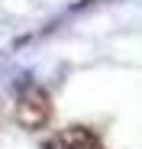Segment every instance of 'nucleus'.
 Instances as JSON below:
<instances>
[{
    "mask_svg": "<svg viewBox=\"0 0 142 149\" xmlns=\"http://www.w3.org/2000/svg\"><path fill=\"white\" fill-rule=\"evenodd\" d=\"M52 117V97L45 94L42 88H26L19 94V101H16V120L23 123V127H29V130H42L45 123H49Z\"/></svg>",
    "mask_w": 142,
    "mask_h": 149,
    "instance_id": "obj_1",
    "label": "nucleus"
},
{
    "mask_svg": "<svg viewBox=\"0 0 142 149\" xmlns=\"http://www.w3.org/2000/svg\"><path fill=\"white\" fill-rule=\"evenodd\" d=\"M45 149H103V143L87 127H68V130L55 133Z\"/></svg>",
    "mask_w": 142,
    "mask_h": 149,
    "instance_id": "obj_2",
    "label": "nucleus"
}]
</instances>
